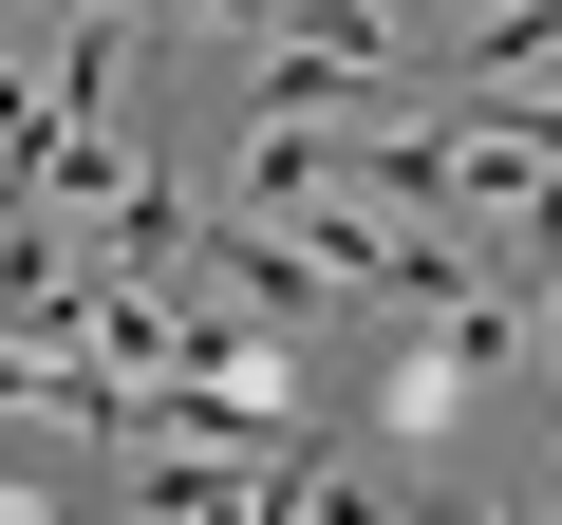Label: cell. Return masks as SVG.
<instances>
[{"mask_svg":"<svg viewBox=\"0 0 562 525\" xmlns=\"http://www.w3.org/2000/svg\"><path fill=\"white\" fill-rule=\"evenodd\" d=\"M543 394H562V262H543Z\"/></svg>","mask_w":562,"mask_h":525,"instance_id":"1","label":"cell"}]
</instances>
